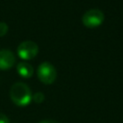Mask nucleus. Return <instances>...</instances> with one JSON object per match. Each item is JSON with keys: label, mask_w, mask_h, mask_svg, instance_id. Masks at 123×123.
I'll return each instance as SVG.
<instances>
[{"label": "nucleus", "mask_w": 123, "mask_h": 123, "mask_svg": "<svg viewBox=\"0 0 123 123\" xmlns=\"http://www.w3.org/2000/svg\"><path fill=\"white\" fill-rule=\"evenodd\" d=\"M15 63V56L14 54L8 50H0V69L6 70L12 67Z\"/></svg>", "instance_id": "39448f33"}, {"label": "nucleus", "mask_w": 123, "mask_h": 123, "mask_svg": "<svg viewBox=\"0 0 123 123\" xmlns=\"http://www.w3.org/2000/svg\"><path fill=\"white\" fill-rule=\"evenodd\" d=\"M32 99L37 103V104H40L43 100H44V94L42 92H36L33 96Z\"/></svg>", "instance_id": "0eeeda50"}, {"label": "nucleus", "mask_w": 123, "mask_h": 123, "mask_svg": "<svg viewBox=\"0 0 123 123\" xmlns=\"http://www.w3.org/2000/svg\"><path fill=\"white\" fill-rule=\"evenodd\" d=\"M9 27L5 22H0V37L5 36L8 33Z\"/></svg>", "instance_id": "6e6552de"}, {"label": "nucleus", "mask_w": 123, "mask_h": 123, "mask_svg": "<svg viewBox=\"0 0 123 123\" xmlns=\"http://www.w3.org/2000/svg\"><path fill=\"white\" fill-rule=\"evenodd\" d=\"M104 19L105 15L102 11H100L99 9H91L84 13L82 21L86 28L93 29L99 27L104 22Z\"/></svg>", "instance_id": "7ed1b4c3"}, {"label": "nucleus", "mask_w": 123, "mask_h": 123, "mask_svg": "<svg viewBox=\"0 0 123 123\" xmlns=\"http://www.w3.org/2000/svg\"><path fill=\"white\" fill-rule=\"evenodd\" d=\"M37 77L39 81L45 85H51L56 81L57 78V71L53 64L50 62H44L40 63L37 67Z\"/></svg>", "instance_id": "f03ea898"}, {"label": "nucleus", "mask_w": 123, "mask_h": 123, "mask_svg": "<svg viewBox=\"0 0 123 123\" xmlns=\"http://www.w3.org/2000/svg\"><path fill=\"white\" fill-rule=\"evenodd\" d=\"M0 123H10L9 117L2 112H0Z\"/></svg>", "instance_id": "1a4fd4ad"}, {"label": "nucleus", "mask_w": 123, "mask_h": 123, "mask_svg": "<svg viewBox=\"0 0 123 123\" xmlns=\"http://www.w3.org/2000/svg\"><path fill=\"white\" fill-rule=\"evenodd\" d=\"M32 92L30 87L21 82L14 83L10 90V97L12 101L19 107H25L32 101Z\"/></svg>", "instance_id": "f257e3e1"}, {"label": "nucleus", "mask_w": 123, "mask_h": 123, "mask_svg": "<svg viewBox=\"0 0 123 123\" xmlns=\"http://www.w3.org/2000/svg\"><path fill=\"white\" fill-rule=\"evenodd\" d=\"M39 123H59V122H57L55 120H51V119H45V120L40 121Z\"/></svg>", "instance_id": "9d476101"}, {"label": "nucleus", "mask_w": 123, "mask_h": 123, "mask_svg": "<svg viewBox=\"0 0 123 123\" xmlns=\"http://www.w3.org/2000/svg\"><path fill=\"white\" fill-rule=\"evenodd\" d=\"M38 53V46L32 40L22 41L17 47V54L19 58L25 61L34 59Z\"/></svg>", "instance_id": "20e7f679"}, {"label": "nucleus", "mask_w": 123, "mask_h": 123, "mask_svg": "<svg viewBox=\"0 0 123 123\" xmlns=\"http://www.w3.org/2000/svg\"><path fill=\"white\" fill-rule=\"evenodd\" d=\"M16 70H17V73L21 77H23V78H30L34 74V68H33V66L30 63L25 62H19L16 65Z\"/></svg>", "instance_id": "423d86ee"}]
</instances>
